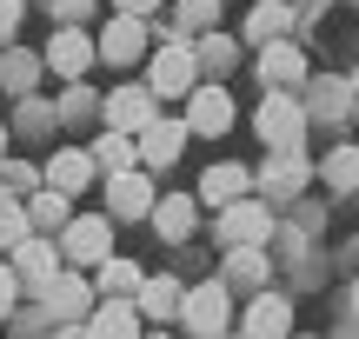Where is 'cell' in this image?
I'll return each instance as SVG.
<instances>
[{"mask_svg":"<svg viewBox=\"0 0 359 339\" xmlns=\"http://www.w3.org/2000/svg\"><path fill=\"white\" fill-rule=\"evenodd\" d=\"M180 326H187V333H226L233 326L226 286H193L187 300H180Z\"/></svg>","mask_w":359,"mask_h":339,"instance_id":"cell-1","label":"cell"},{"mask_svg":"<svg viewBox=\"0 0 359 339\" xmlns=\"http://www.w3.org/2000/svg\"><path fill=\"white\" fill-rule=\"evenodd\" d=\"M266 233H273V213L259 200H226V213H219V240L226 247H259Z\"/></svg>","mask_w":359,"mask_h":339,"instance_id":"cell-2","label":"cell"},{"mask_svg":"<svg viewBox=\"0 0 359 339\" xmlns=\"http://www.w3.org/2000/svg\"><path fill=\"white\" fill-rule=\"evenodd\" d=\"M60 260H67V253L53 247V240H34V233H27L20 247H13V273H20L34 293H47L53 279H60Z\"/></svg>","mask_w":359,"mask_h":339,"instance_id":"cell-3","label":"cell"},{"mask_svg":"<svg viewBox=\"0 0 359 339\" xmlns=\"http://www.w3.org/2000/svg\"><path fill=\"white\" fill-rule=\"evenodd\" d=\"M259 140L280 153V146H299V127H306V113H299V100H286V93H273V100H259Z\"/></svg>","mask_w":359,"mask_h":339,"instance_id":"cell-4","label":"cell"},{"mask_svg":"<svg viewBox=\"0 0 359 339\" xmlns=\"http://www.w3.org/2000/svg\"><path fill=\"white\" fill-rule=\"evenodd\" d=\"M140 53H147V20L140 13H120V20L100 34V60L107 67H133Z\"/></svg>","mask_w":359,"mask_h":339,"instance_id":"cell-5","label":"cell"},{"mask_svg":"<svg viewBox=\"0 0 359 339\" xmlns=\"http://www.w3.org/2000/svg\"><path fill=\"white\" fill-rule=\"evenodd\" d=\"M187 133H193L187 120H147L133 140H140V160H147V167H173L180 146H187Z\"/></svg>","mask_w":359,"mask_h":339,"instance_id":"cell-6","label":"cell"},{"mask_svg":"<svg viewBox=\"0 0 359 339\" xmlns=\"http://www.w3.org/2000/svg\"><path fill=\"white\" fill-rule=\"evenodd\" d=\"M107 247H114V226L87 213V220L67 226V247H60V253H67L74 266H107Z\"/></svg>","mask_w":359,"mask_h":339,"instance_id":"cell-7","label":"cell"},{"mask_svg":"<svg viewBox=\"0 0 359 339\" xmlns=\"http://www.w3.org/2000/svg\"><path fill=\"white\" fill-rule=\"evenodd\" d=\"M107 120L127 127V133H140L147 120H160V93L154 87H120V93H107Z\"/></svg>","mask_w":359,"mask_h":339,"instance_id":"cell-8","label":"cell"},{"mask_svg":"<svg viewBox=\"0 0 359 339\" xmlns=\"http://www.w3.org/2000/svg\"><path fill=\"white\" fill-rule=\"evenodd\" d=\"M187 127L206 133V140L226 133V127H233V100H226L219 87H193V93H187Z\"/></svg>","mask_w":359,"mask_h":339,"instance_id":"cell-9","label":"cell"},{"mask_svg":"<svg viewBox=\"0 0 359 339\" xmlns=\"http://www.w3.org/2000/svg\"><path fill=\"white\" fill-rule=\"evenodd\" d=\"M93 53H100V47H93L80 27H60V34H53V47H47V67H53V74H67V80H80V74L93 67Z\"/></svg>","mask_w":359,"mask_h":339,"instance_id":"cell-10","label":"cell"},{"mask_svg":"<svg viewBox=\"0 0 359 339\" xmlns=\"http://www.w3.org/2000/svg\"><path fill=\"white\" fill-rule=\"evenodd\" d=\"M93 173H100V160H93L87 146H60V153H47V186H60V193H80Z\"/></svg>","mask_w":359,"mask_h":339,"instance_id":"cell-11","label":"cell"},{"mask_svg":"<svg viewBox=\"0 0 359 339\" xmlns=\"http://www.w3.org/2000/svg\"><path fill=\"white\" fill-rule=\"evenodd\" d=\"M154 93H160V100L193 93V47H160L154 53Z\"/></svg>","mask_w":359,"mask_h":339,"instance_id":"cell-12","label":"cell"},{"mask_svg":"<svg viewBox=\"0 0 359 339\" xmlns=\"http://www.w3.org/2000/svg\"><path fill=\"white\" fill-rule=\"evenodd\" d=\"M286 326H293V306H286L280 300V293H253V306H246V313H240V333H266V339H280Z\"/></svg>","mask_w":359,"mask_h":339,"instance_id":"cell-13","label":"cell"},{"mask_svg":"<svg viewBox=\"0 0 359 339\" xmlns=\"http://www.w3.org/2000/svg\"><path fill=\"white\" fill-rule=\"evenodd\" d=\"M107 200H114V213H120V220H140V213H154V180L127 167V173H114Z\"/></svg>","mask_w":359,"mask_h":339,"instance_id":"cell-14","label":"cell"},{"mask_svg":"<svg viewBox=\"0 0 359 339\" xmlns=\"http://www.w3.org/2000/svg\"><path fill=\"white\" fill-rule=\"evenodd\" d=\"M87 333H114V339L140 333V306H133V300H120V293H114V300H100V313L87 319Z\"/></svg>","mask_w":359,"mask_h":339,"instance_id":"cell-15","label":"cell"},{"mask_svg":"<svg viewBox=\"0 0 359 339\" xmlns=\"http://www.w3.org/2000/svg\"><path fill=\"white\" fill-rule=\"evenodd\" d=\"M93 160H100L107 173H127L133 160H140V140H133L127 127H107V133H100V146H93Z\"/></svg>","mask_w":359,"mask_h":339,"instance_id":"cell-16","label":"cell"},{"mask_svg":"<svg viewBox=\"0 0 359 339\" xmlns=\"http://www.w3.org/2000/svg\"><path fill=\"white\" fill-rule=\"evenodd\" d=\"M259 74H266L273 87H286V80L306 74V53H299V47H280V40H266V53H259Z\"/></svg>","mask_w":359,"mask_h":339,"instance_id":"cell-17","label":"cell"},{"mask_svg":"<svg viewBox=\"0 0 359 339\" xmlns=\"http://www.w3.org/2000/svg\"><path fill=\"white\" fill-rule=\"evenodd\" d=\"M180 300H187V286H173L167 273H160V279H140V313L173 319V313H180Z\"/></svg>","mask_w":359,"mask_h":339,"instance_id":"cell-18","label":"cell"},{"mask_svg":"<svg viewBox=\"0 0 359 339\" xmlns=\"http://www.w3.org/2000/svg\"><path fill=\"white\" fill-rule=\"evenodd\" d=\"M193 220H200V213H193V200H154V226H160V240H187L193 233Z\"/></svg>","mask_w":359,"mask_h":339,"instance_id":"cell-19","label":"cell"},{"mask_svg":"<svg viewBox=\"0 0 359 339\" xmlns=\"http://www.w3.org/2000/svg\"><path fill=\"white\" fill-rule=\"evenodd\" d=\"M240 193H246V167H213L200 180V200H206V207H226V200H240Z\"/></svg>","mask_w":359,"mask_h":339,"instance_id":"cell-20","label":"cell"},{"mask_svg":"<svg viewBox=\"0 0 359 339\" xmlns=\"http://www.w3.org/2000/svg\"><path fill=\"white\" fill-rule=\"evenodd\" d=\"M40 300H47V313H87V279H80V273H60Z\"/></svg>","mask_w":359,"mask_h":339,"instance_id":"cell-21","label":"cell"},{"mask_svg":"<svg viewBox=\"0 0 359 339\" xmlns=\"http://www.w3.org/2000/svg\"><path fill=\"white\" fill-rule=\"evenodd\" d=\"M286 34V7L280 0H259L253 13H246V40H280Z\"/></svg>","mask_w":359,"mask_h":339,"instance_id":"cell-22","label":"cell"},{"mask_svg":"<svg viewBox=\"0 0 359 339\" xmlns=\"http://www.w3.org/2000/svg\"><path fill=\"white\" fill-rule=\"evenodd\" d=\"M67 200H74V193H60V186H40L34 207H27V220H34V226H67Z\"/></svg>","mask_w":359,"mask_h":339,"instance_id":"cell-23","label":"cell"},{"mask_svg":"<svg viewBox=\"0 0 359 339\" xmlns=\"http://www.w3.org/2000/svg\"><path fill=\"white\" fill-rule=\"evenodd\" d=\"M326 180L346 193V186H359V146H333L326 153Z\"/></svg>","mask_w":359,"mask_h":339,"instance_id":"cell-24","label":"cell"},{"mask_svg":"<svg viewBox=\"0 0 359 339\" xmlns=\"http://www.w3.org/2000/svg\"><path fill=\"white\" fill-rule=\"evenodd\" d=\"M27 233H34V220H27V213H20V207H13V200H0V247H7V253H13V247H20V240H27Z\"/></svg>","mask_w":359,"mask_h":339,"instance_id":"cell-25","label":"cell"},{"mask_svg":"<svg viewBox=\"0 0 359 339\" xmlns=\"http://www.w3.org/2000/svg\"><path fill=\"white\" fill-rule=\"evenodd\" d=\"M140 286V266L133 260H114V253H107V293H133Z\"/></svg>","mask_w":359,"mask_h":339,"instance_id":"cell-26","label":"cell"},{"mask_svg":"<svg viewBox=\"0 0 359 339\" xmlns=\"http://www.w3.org/2000/svg\"><path fill=\"white\" fill-rule=\"evenodd\" d=\"M213 13H219V0H180V20L187 27H213Z\"/></svg>","mask_w":359,"mask_h":339,"instance_id":"cell-27","label":"cell"},{"mask_svg":"<svg viewBox=\"0 0 359 339\" xmlns=\"http://www.w3.org/2000/svg\"><path fill=\"white\" fill-rule=\"evenodd\" d=\"M13 293H20V273H13V266L0 260V313H7V306H13Z\"/></svg>","mask_w":359,"mask_h":339,"instance_id":"cell-28","label":"cell"},{"mask_svg":"<svg viewBox=\"0 0 359 339\" xmlns=\"http://www.w3.org/2000/svg\"><path fill=\"white\" fill-rule=\"evenodd\" d=\"M7 80H13V87H27V80H34V53H13V60H7Z\"/></svg>","mask_w":359,"mask_h":339,"instance_id":"cell-29","label":"cell"},{"mask_svg":"<svg viewBox=\"0 0 359 339\" xmlns=\"http://www.w3.org/2000/svg\"><path fill=\"white\" fill-rule=\"evenodd\" d=\"M87 100H93V93H87V87H74V93H67V106H60V113H67V120H80V113H87Z\"/></svg>","mask_w":359,"mask_h":339,"instance_id":"cell-30","label":"cell"},{"mask_svg":"<svg viewBox=\"0 0 359 339\" xmlns=\"http://www.w3.org/2000/svg\"><path fill=\"white\" fill-rule=\"evenodd\" d=\"M20 27V0H0V34H13Z\"/></svg>","mask_w":359,"mask_h":339,"instance_id":"cell-31","label":"cell"},{"mask_svg":"<svg viewBox=\"0 0 359 339\" xmlns=\"http://www.w3.org/2000/svg\"><path fill=\"white\" fill-rule=\"evenodd\" d=\"M53 7H60V20H80V13H87L93 0H53Z\"/></svg>","mask_w":359,"mask_h":339,"instance_id":"cell-32","label":"cell"},{"mask_svg":"<svg viewBox=\"0 0 359 339\" xmlns=\"http://www.w3.org/2000/svg\"><path fill=\"white\" fill-rule=\"evenodd\" d=\"M154 7H160V0H120V13H140V20H147Z\"/></svg>","mask_w":359,"mask_h":339,"instance_id":"cell-33","label":"cell"},{"mask_svg":"<svg viewBox=\"0 0 359 339\" xmlns=\"http://www.w3.org/2000/svg\"><path fill=\"white\" fill-rule=\"evenodd\" d=\"M0 153H7V127H0Z\"/></svg>","mask_w":359,"mask_h":339,"instance_id":"cell-34","label":"cell"},{"mask_svg":"<svg viewBox=\"0 0 359 339\" xmlns=\"http://www.w3.org/2000/svg\"><path fill=\"white\" fill-rule=\"evenodd\" d=\"M353 300H359V293H353Z\"/></svg>","mask_w":359,"mask_h":339,"instance_id":"cell-35","label":"cell"}]
</instances>
